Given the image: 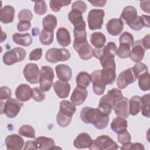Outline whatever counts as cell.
Wrapping results in <instances>:
<instances>
[{
    "mask_svg": "<svg viewBox=\"0 0 150 150\" xmlns=\"http://www.w3.org/2000/svg\"><path fill=\"white\" fill-rule=\"evenodd\" d=\"M80 118L85 124H93L96 128L103 129L109 122V115L103 112L99 108L85 107L80 112Z\"/></svg>",
    "mask_w": 150,
    "mask_h": 150,
    "instance_id": "cell-1",
    "label": "cell"
},
{
    "mask_svg": "<svg viewBox=\"0 0 150 150\" xmlns=\"http://www.w3.org/2000/svg\"><path fill=\"white\" fill-rule=\"evenodd\" d=\"M117 51L116 45L114 42H110L101 48H95L94 56L100 60L103 68L115 67L114 58Z\"/></svg>",
    "mask_w": 150,
    "mask_h": 150,
    "instance_id": "cell-2",
    "label": "cell"
},
{
    "mask_svg": "<svg viewBox=\"0 0 150 150\" xmlns=\"http://www.w3.org/2000/svg\"><path fill=\"white\" fill-rule=\"evenodd\" d=\"M122 97L123 95L120 90L115 88H112L100 98L98 108L103 112L109 115L116 102Z\"/></svg>",
    "mask_w": 150,
    "mask_h": 150,
    "instance_id": "cell-3",
    "label": "cell"
},
{
    "mask_svg": "<svg viewBox=\"0 0 150 150\" xmlns=\"http://www.w3.org/2000/svg\"><path fill=\"white\" fill-rule=\"evenodd\" d=\"M59 108L56 117L57 124L61 127H66L70 124L72 117L76 111V105L69 101L62 100L60 103Z\"/></svg>",
    "mask_w": 150,
    "mask_h": 150,
    "instance_id": "cell-4",
    "label": "cell"
},
{
    "mask_svg": "<svg viewBox=\"0 0 150 150\" xmlns=\"http://www.w3.org/2000/svg\"><path fill=\"white\" fill-rule=\"evenodd\" d=\"M73 48L83 60H87L94 56V50L88 43L87 38H74Z\"/></svg>",
    "mask_w": 150,
    "mask_h": 150,
    "instance_id": "cell-5",
    "label": "cell"
},
{
    "mask_svg": "<svg viewBox=\"0 0 150 150\" xmlns=\"http://www.w3.org/2000/svg\"><path fill=\"white\" fill-rule=\"evenodd\" d=\"M118 148L117 143L109 136L105 135L98 137L93 141L91 145L88 147L91 150H115Z\"/></svg>",
    "mask_w": 150,
    "mask_h": 150,
    "instance_id": "cell-6",
    "label": "cell"
},
{
    "mask_svg": "<svg viewBox=\"0 0 150 150\" xmlns=\"http://www.w3.org/2000/svg\"><path fill=\"white\" fill-rule=\"evenodd\" d=\"M70 57L69 51L65 48H51L46 53V60L52 63L68 60Z\"/></svg>",
    "mask_w": 150,
    "mask_h": 150,
    "instance_id": "cell-7",
    "label": "cell"
},
{
    "mask_svg": "<svg viewBox=\"0 0 150 150\" xmlns=\"http://www.w3.org/2000/svg\"><path fill=\"white\" fill-rule=\"evenodd\" d=\"M22 104L14 98H9L5 103L1 102V114L4 113L7 117L13 118L19 114Z\"/></svg>",
    "mask_w": 150,
    "mask_h": 150,
    "instance_id": "cell-8",
    "label": "cell"
},
{
    "mask_svg": "<svg viewBox=\"0 0 150 150\" xmlns=\"http://www.w3.org/2000/svg\"><path fill=\"white\" fill-rule=\"evenodd\" d=\"M26 55V52L23 48L16 47L5 53L2 59L5 64L11 66L23 60Z\"/></svg>",
    "mask_w": 150,
    "mask_h": 150,
    "instance_id": "cell-9",
    "label": "cell"
},
{
    "mask_svg": "<svg viewBox=\"0 0 150 150\" xmlns=\"http://www.w3.org/2000/svg\"><path fill=\"white\" fill-rule=\"evenodd\" d=\"M54 74L53 69L47 66H43L40 69L39 79L40 88L43 91H48L51 88Z\"/></svg>",
    "mask_w": 150,
    "mask_h": 150,
    "instance_id": "cell-10",
    "label": "cell"
},
{
    "mask_svg": "<svg viewBox=\"0 0 150 150\" xmlns=\"http://www.w3.org/2000/svg\"><path fill=\"white\" fill-rule=\"evenodd\" d=\"M105 12L101 9H91L88 13L87 22L90 30L100 29L103 23Z\"/></svg>",
    "mask_w": 150,
    "mask_h": 150,
    "instance_id": "cell-11",
    "label": "cell"
},
{
    "mask_svg": "<svg viewBox=\"0 0 150 150\" xmlns=\"http://www.w3.org/2000/svg\"><path fill=\"white\" fill-rule=\"evenodd\" d=\"M23 73L27 81L30 84H36L39 81L40 70L36 64H27L23 70Z\"/></svg>",
    "mask_w": 150,
    "mask_h": 150,
    "instance_id": "cell-12",
    "label": "cell"
},
{
    "mask_svg": "<svg viewBox=\"0 0 150 150\" xmlns=\"http://www.w3.org/2000/svg\"><path fill=\"white\" fill-rule=\"evenodd\" d=\"M137 79L132 67H130L120 73L117 80V86L120 89H124L129 84L133 83Z\"/></svg>",
    "mask_w": 150,
    "mask_h": 150,
    "instance_id": "cell-13",
    "label": "cell"
},
{
    "mask_svg": "<svg viewBox=\"0 0 150 150\" xmlns=\"http://www.w3.org/2000/svg\"><path fill=\"white\" fill-rule=\"evenodd\" d=\"M113 110L117 117L127 118L129 115L128 99L123 97L116 102Z\"/></svg>",
    "mask_w": 150,
    "mask_h": 150,
    "instance_id": "cell-14",
    "label": "cell"
},
{
    "mask_svg": "<svg viewBox=\"0 0 150 150\" xmlns=\"http://www.w3.org/2000/svg\"><path fill=\"white\" fill-rule=\"evenodd\" d=\"M101 70L93 71L90 75L93 84V90L96 95H102L104 93L106 84L102 81L100 77Z\"/></svg>",
    "mask_w": 150,
    "mask_h": 150,
    "instance_id": "cell-15",
    "label": "cell"
},
{
    "mask_svg": "<svg viewBox=\"0 0 150 150\" xmlns=\"http://www.w3.org/2000/svg\"><path fill=\"white\" fill-rule=\"evenodd\" d=\"M5 145L8 150H21L24 145V140L17 134H12L5 138Z\"/></svg>",
    "mask_w": 150,
    "mask_h": 150,
    "instance_id": "cell-16",
    "label": "cell"
},
{
    "mask_svg": "<svg viewBox=\"0 0 150 150\" xmlns=\"http://www.w3.org/2000/svg\"><path fill=\"white\" fill-rule=\"evenodd\" d=\"M145 52V49L142 44V39H140L134 43L129 57L134 62L138 63L142 60Z\"/></svg>",
    "mask_w": 150,
    "mask_h": 150,
    "instance_id": "cell-17",
    "label": "cell"
},
{
    "mask_svg": "<svg viewBox=\"0 0 150 150\" xmlns=\"http://www.w3.org/2000/svg\"><path fill=\"white\" fill-rule=\"evenodd\" d=\"M33 89L26 84H21L15 90V96L16 99L21 102H25L29 100L32 96Z\"/></svg>",
    "mask_w": 150,
    "mask_h": 150,
    "instance_id": "cell-18",
    "label": "cell"
},
{
    "mask_svg": "<svg viewBox=\"0 0 150 150\" xmlns=\"http://www.w3.org/2000/svg\"><path fill=\"white\" fill-rule=\"evenodd\" d=\"M87 96L88 91L86 88L77 86L71 95L70 100L75 105H80L85 101Z\"/></svg>",
    "mask_w": 150,
    "mask_h": 150,
    "instance_id": "cell-19",
    "label": "cell"
},
{
    "mask_svg": "<svg viewBox=\"0 0 150 150\" xmlns=\"http://www.w3.org/2000/svg\"><path fill=\"white\" fill-rule=\"evenodd\" d=\"M53 88L59 98H65L69 96L71 87L67 81L59 80L54 83Z\"/></svg>",
    "mask_w": 150,
    "mask_h": 150,
    "instance_id": "cell-20",
    "label": "cell"
},
{
    "mask_svg": "<svg viewBox=\"0 0 150 150\" xmlns=\"http://www.w3.org/2000/svg\"><path fill=\"white\" fill-rule=\"evenodd\" d=\"M106 28L110 35L117 36L122 32L124 29V23L120 18H112L107 23Z\"/></svg>",
    "mask_w": 150,
    "mask_h": 150,
    "instance_id": "cell-21",
    "label": "cell"
},
{
    "mask_svg": "<svg viewBox=\"0 0 150 150\" xmlns=\"http://www.w3.org/2000/svg\"><path fill=\"white\" fill-rule=\"evenodd\" d=\"M137 16V11L134 6H127L124 8L120 19L124 23L129 25L135 21Z\"/></svg>",
    "mask_w": 150,
    "mask_h": 150,
    "instance_id": "cell-22",
    "label": "cell"
},
{
    "mask_svg": "<svg viewBox=\"0 0 150 150\" xmlns=\"http://www.w3.org/2000/svg\"><path fill=\"white\" fill-rule=\"evenodd\" d=\"M36 149L47 150L55 148V142L52 138L41 136L36 138L35 141Z\"/></svg>",
    "mask_w": 150,
    "mask_h": 150,
    "instance_id": "cell-23",
    "label": "cell"
},
{
    "mask_svg": "<svg viewBox=\"0 0 150 150\" xmlns=\"http://www.w3.org/2000/svg\"><path fill=\"white\" fill-rule=\"evenodd\" d=\"M93 139L89 134L82 132L78 135L73 141V145L77 149L88 148L93 142Z\"/></svg>",
    "mask_w": 150,
    "mask_h": 150,
    "instance_id": "cell-24",
    "label": "cell"
},
{
    "mask_svg": "<svg viewBox=\"0 0 150 150\" xmlns=\"http://www.w3.org/2000/svg\"><path fill=\"white\" fill-rule=\"evenodd\" d=\"M68 19L74 25V29H86V23L81 13L71 10L69 13Z\"/></svg>",
    "mask_w": 150,
    "mask_h": 150,
    "instance_id": "cell-25",
    "label": "cell"
},
{
    "mask_svg": "<svg viewBox=\"0 0 150 150\" xmlns=\"http://www.w3.org/2000/svg\"><path fill=\"white\" fill-rule=\"evenodd\" d=\"M55 70L58 79L60 80L69 81L71 79L72 70L67 65L60 64L56 66Z\"/></svg>",
    "mask_w": 150,
    "mask_h": 150,
    "instance_id": "cell-26",
    "label": "cell"
},
{
    "mask_svg": "<svg viewBox=\"0 0 150 150\" xmlns=\"http://www.w3.org/2000/svg\"><path fill=\"white\" fill-rule=\"evenodd\" d=\"M100 77L102 81L106 85L114 83L116 79L115 67L103 68V69L101 70Z\"/></svg>",
    "mask_w": 150,
    "mask_h": 150,
    "instance_id": "cell-27",
    "label": "cell"
},
{
    "mask_svg": "<svg viewBox=\"0 0 150 150\" xmlns=\"http://www.w3.org/2000/svg\"><path fill=\"white\" fill-rule=\"evenodd\" d=\"M14 15V8L11 5H5L0 11V21L5 24L12 23L13 21Z\"/></svg>",
    "mask_w": 150,
    "mask_h": 150,
    "instance_id": "cell-28",
    "label": "cell"
},
{
    "mask_svg": "<svg viewBox=\"0 0 150 150\" xmlns=\"http://www.w3.org/2000/svg\"><path fill=\"white\" fill-rule=\"evenodd\" d=\"M57 41L63 47L69 46L71 42L70 35L69 32L65 28H59L56 32Z\"/></svg>",
    "mask_w": 150,
    "mask_h": 150,
    "instance_id": "cell-29",
    "label": "cell"
},
{
    "mask_svg": "<svg viewBox=\"0 0 150 150\" xmlns=\"http://www.w3.org/2000/svg\"><path fill=\"white\" fill-rule=\"evenodd\" d=\"M130 28L134 30H139L144 26L149 28V16L142 15L141 16H137L135 21L128 25Z\"/></svg>",
    "mask_w": 150,
    "mask_h": 150,
    "instance_id": "cell-30",
    "label": "cell"
},
{
    "mask_svg": "<svg viewBox=\"0 0 150 150\" xmlns=\"http://www.w3.org/2000/svg\"><path fill=\"white\" fill-rule=\"evenodd\" d=\"M13 41L17 45L23 46H28L32 43V38L28 33H15L12 36Z\"/></svg>",
    "mask_w": 150,
    "mask_h": 150,
    "instance_id": "cell-31",
    "label": "cell"
},
{
    "mask_svg": "<svg viewBox=\"0 0 150 150\" xmlns=\"http://www.w3.org/2000/svg\"><path fill=\"white\" fill-rule=\"evenodd\" d=\"M141 97L138 96H134L129 101V111L131 115H137L141 111Z\"/></svg>",
    "mask_w": 150,
    "mask_h": 150,
    "instance_id": "cell-32",
    "label": "cell"
},
{
    "mask_svg": "<svg viewBox=\"0 0 150 150\" xmlns=\"http://www.w3.org/2000/svg\"><path fill=\"white\" fill-rule=\"evenodd\" d=\"M127 126L128 123L125 118H123L119 117L113 119L110 124L111 129L117 134L127 129Z\"/></svg>",
    "mask_w": 150,
    "mask_h": 150,
    "instance_id": "cell-33",
    "label": "cell"
},
{
    "mask_svg": "<svg viewBox=\"0 0 150 150\" xmlns=\"http://www.w3.org/2000/svg\"><path fill=\"white\" fill-rule=\"evenodd\" d=\"M90 42L96 48H101L106 42L105 36L101 32H94L91 35Z\"/></svg>",
    "mask_w": 150,
    "mask_h": 150,
    "instance_id": "cell-34",
    "label": "cell"
},
{
    "mask_svg": "<svg viewBox=\"0 0 150 150\" xmlns=\"http://www.w3.org/2000/svg\"><path fill=\"white\" fill-rule=\"evenodd\" d=\"M57 21L56 17L52 14L47 15L42 21L43 29L48 31L53 32L54 29L57 26Z\"/></svg>",
    "mask_w": 150,
    "mask_h": 150,
    "instance_id": "cell-35",
    "label": "cell"
},
{
    "mask_svg": "<svg viewBox=\"0 0 150 150\" xmlns=\"http://www.w3.org/2000/svg\"><path fill=\"white\" fill-rule=\"evenodd\" d=\"M76 81L77 86L86 88L91 81V75L86 71H81L77 75Z\"/></svg>",
    "mask_w": 150,
    "mask_h": 150,
    "instance_id": "cell-36",
    "label": "cell"
},
{
    "mask_svg": "<svg viewBox=\"0 0 150 150\" xmlns=\"http://www.w3.org/2000/svg\"><path fill=\"white\" fill-rule=\"evenodd\" d=\"M138 85L142 91H148L150 89L149 73L148 71L143 73L138 77Z\"/></svg>",
    "mask_w": 150,
    "mask_h": 150,
    "instance_id": "cell-37",
    "label": "cell"
},
{
    "mask_svg": "<svg viewBox=\"0 0 150 150\" xmlns=\"http://www.w3.org/2000/svg\"><path fill=\"white\" fill-rule=\"evenodd\" d=\"M53 32L48 31L43 29L40 33L39 40L43 45H49L53 41Z\"/></svg>",
    "mask_w": 150,
    "mask_h": 150,
    "instance_id": "cell-38",
    "label": "cell"
},
{
    "mask_svg": "<svg viewBox=\"0 0 150 150\" xmlns=\"http://www.w3.org/2000/svg\"><path fill=\"white\" fill-rule=\"evenodd\" d=\"M149 94H145L141 97V110L142 115L145 117H150L149 112Z\"/></svg>",
    "mask_w": 150,
    "mask_h": 150,
    "instance_id": "cell-39",
    "label": "cell"
},
{
    "mask_svg": "<svg viewBox=\"0 0 150 150\" xmlns=\"http://www.w3.org/2000/svg\"><path fill=\"white\" fill-rule=\"evenodd\" d=\"M18 133L20 135L30 138H35V129L30 125H23L20 127L18 131Z\"/></svg>",
    "mask_w": 150,
    "mask_h": 150,
    "instance_id": "cell-40",
    "label": "cell"
},
{
    "mask_svg": "<svg viewBox=\"0 0 150 150\" xmlns=\"http://www.w3.org/2000/svg\"><path fill=\"white\" fill-rule=\"evenodd\" d=\"M71 3V1L65 0H51L49 2V5L52 10L57 12L60 10L62 6H68Z\"/></svg>",
    "mask_w": 150,
    "mask_h": 150,
    "instance_id": "cell-41",
    "label": "cell"
},
{
    "mask_svg": "<svg viewBox=\"0 0 150 150\" xmlns=\"http://www.w3.org/2000/svg\"><path fill=\"white\" fill-rule=\"evenodd\" d=\"M131 52V46L127 44H120L117 51V56L121 59H125L129 56Z\"/></svg>",
    "mask_w": 150,
    "mask_h": 150,
    "instance_id": "cell-42",
    "label": "cell"
},
{
    "mask_svg": "<svg viewBox=\"0 0 150 150\" xmlns=\"http://www.w3.org/2000/svg\"><path fill=\"white\" fill-rule=\"evenodd\" d=\"M120 44H127L129 46H132L134 43V39L133 36L128 32H124L120 35Z\"/></svg>",
    "mask_w": 150,
    "mask_h": 150,
    "instance_id": "cell-43",
    "label": "cell"
},
{
    "mask_svg": "<svg viewBox=\"0 0 150 150\" xmlns=\"http://www.w3.org/2000/svg\"><path fill=\"white\" fill-rule=\"evenodd\" d=\"M132 69L134 74L135 76L137 77V79H138V77L143 73L148 71V67H147L146 65L142 62L137 63L134 66V67H132Z\"/></svg>",
    "mask_w": 150,
    "mask_h": 150,
    "instance_id": "cell-44",
    "label": "cell"
},
{
    "mask_svg": "<svg viewBox=\"0 0 150 150\" xmlns=\"http://www.w3.org/2000/svg\"><path fill=\"white\" fill-rule=\"evenodd\" d=\"M47 11V5L45 1L35 2L34 6V11L38 15H43Z\"/></svg>",
    "mask_w": 150,
    "mask_h": 150,
    "instance_id": "cell-45",
    "label": "cell"
},
{
    "mask_svg": "<svg viewBox=\"0 0 150 150\" xmlns=\"http://www.w3.org/2000/svg\"><path fill=\"white\" fill-rule=\"evenodd\" d=\"M117 139L120 144L124 145L130 142L131 137L129 132L127 130V129H125L118 133Z\"/></svg>",
    "mask_w": 150,
    "mask_h": 150,
    "instance_id": "cell-46",
    "label": "cell"
},
{
    "mask_svg": "<svg viewBox=\"0 0 150 150\" xmlns=\"http://www.w3.org/2000/svg\"><path fill=\"white\" fill-rule=\"evenodd\" d=\"M45 94L44 91L39 87H35L33 88L32 98L37 102H41L45 98Z\"/></svg>",
    "mask_w": 150,
    "mask_h": 150,
    "instance_id": "cell-47",
    "label": "cell"
},
{
    "mask_svg": "<svg viewBox=\"0 0 150 150\" xmlns=\"http://www.w3.org/2000/svg\"><path fill=\"white\" fill-rule=\"evenodd\" d=\"M18 19L20 21H31L33 18V15L32 12L27 9H22L18 13Z\"/></svg>",
    "mask_w": 150,
    "mask_h": 150,
    "instance_id": "cell-48",
    "label": "cell"
},
{
    "mask_svg": "<svg viewBox=\"0 0 150 150\" xmlns=\"http://www.w3.org/2000/svg\"><path fill=\"white\" fill-rule=\"evenodd\" d=\"M71 9L72 10L77 11L82 14L86 12L87 9V5L83 1H77L73 3Z\"/></svg>",
    "mask_w": 150,
    "mask_h": 150,
    "instance_id": "cell-49",
    "label": "cell"
},
{
    "mask_svg": "<svg viewBox=\"0 0 150 150\" xmlns=\"http://www.w3.org/2000/svg\"><path fill=\"white\" fill-rule=\"evenodd\" d=\"M121 149H125V150H131V149H134V150H144V145L141 144V143H131V142L129 143H127L126 144H124L121 146Z\"/></svg>",
    "mask_w": 150,
    "mask_h": 150,
    "instance_id": "cell-50",
    "label": "cell"
},
{
    "mask_svg": "<svg viewBox=\"0 0 150 150\" xmlns=\"http://www.w3.org/2000/svg\"><path fill=\"white\" fill-rule=\"evenodd\" d=\"M12 92L11 89L7 86H2L0 88V100H8L11 98Z\"/></svg>",
    "mask_w": 150,
    "mask_h": 150,
    "instance_id": "cell-51",
    "label": "cell"
},
{
    "mask_svg": "<svg viewBox=\"0 0 150 150\" xmlns=\"http://www.w3.org/2000/svg\"><path fill=\"white\" fill-rule=\"evenodd\" d=\"M42 56V49L41 48H36L33 50L29 54V59L30 60H38Z\"/></svg>",
    "mask_w": 150,
    "mask_h": 150,
    "instance_id": "cell-52",
    "label": "cell"
},
{
    "mask_svg": "<svg viewBox=\"0 0 150 150\" xmlns=\"http://www.w3.org/2000/svg\"><path fill=\"white\" fill-rule=\"evenodd\" d=\"M31 27V23L30 21H20L17 25V30L19 32H25L28 30Z\"/></svg>",
    "mask_w": 150,
    "mask_h": 150,
    "instance_id": "cell-53",
    "label": "cell"
},
{
    "mask_svg": "<svg viewBox=\"0 0 150 150\" xmlns=\"http://www.w3.org/2000/svg\"><path fill=\"white\" fill-rule=\"evenodd\" d=\"M149 4L150 1H141L139 3L140 8L142 9L143 11L149 13Z\"/></svg>",
    "mask_w": 150,
    "mask_h": 150,
    "instance_id": "cell-54",
    "label": "cell"
},
{
    "mask_svg": "<svg viewBox=\"0 0 150 150\" xmlns=\"http://www.w3.org/2000/svg\"><path fill=\"white\" fill-rule=\"evenodd\" d=\"M88 2L91 4V5L97 7H103L105 6L107 1L101 0V1H88Z\"/></svg>",
    "mask_w": 150,
    "mask_h": 150,
    "instance_id": "cell-55",
    "label": "cell"
},
{
    "mask_svg": "<svg viewBox=\"0 0 150 150\" xmlns=\"http://www.w3.org/2000/svg\"><path fill=\"white\" fill-rule=\"evenodd\" d=\"M142 44L144 47V49L146 50L149 49V34H148L147 35L145 36L144 38L142 39Z\"/></svg>",
    "mask_w": 150,
    "mask_h": 150,
    "instance_id": "cell-56",
    "label": "cell"
},
{
    "mask_svg": "<svg viewBox=\"0 0 150 150\" xmlns=\"http://www.w3.org/2000/svg\"><path fill=\"white\" fill-rule=\"evenodd\" d=\"M24 149H36L34 141H29L26 142L25 147L24 148Z\"/></svg>",
    "mask_w": 150,
    "mask_h": 150,
    "instance_id": "cell-57",
    "label": "cell"
},
{
    "mask_svg": "<svg viewBox=\"0 0 150 150\" xmlns=\"http://www.w3.org/2000/svg\"><path fill=\"white\" fill-rule=\"evenodd\" d=\"M32 35H35V36L38 35L39 33V29H37V28H36L32 29Z\"/></svg>",
    "mask_w": 150,
    "mask_h": 150,
    "instance_id": "cell-58",
    "label": "cell"
}]
</instances>
